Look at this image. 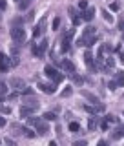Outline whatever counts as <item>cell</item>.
I'll return each instance as SVG.
<instances>
[{
	"label": "cell",
	"mask_w": 124,
	"mask_h": 146,
	"mask_svg": "<svg viewBox=\"0 0 124 146\" xmlns=\"http://www.w3.org/2000/svg\"><path fill=\"white\" fill-rule=\"evenodd\" d=\"M29 124H33L36 128L40 135H46L49 131V126H48V121L46 119H36V117H29Z\"/></svg>",
	"instance_id": "1"
},
{
	"label": "cell",
	"mask_w": 124,
	"mask_h": 146,
	"mask_svg": "<svg viewBox=\"0 0 124 146\" xmlns=\"http://www.w3.org/2000/svg\"><path fill=\"white\" fill-rule=\"evenodd\" d=\"M11 38L15 40L17 44H22L26 40V29L22 26H13L11 27Z\"/></svg>",
	"instance_id": "2"
},
{
	"label": "cell",
	"mask_w": 124,
	"mask_h": 146,
	"mask_svg": "<svg viewBox=\"0 0 124 146\" xmlns=\"http://www.w3.org/2000/svg\"><path fill=\"white\" fill-rule=\"evenodd\" d=\"M44 73H46V75H48L49 79L55 82V84H57V82H60V80L64 79V75H62V73H58V71H57V68L51 66V64H48V66L44 68Z\"/></svg>",
	"instance_id": "3"
},
{
	"label": "cell",
	"mask_w": 124,
	"mask_h": 146,
	"mask_svg": "<svg viewBox=\"0 0 124 146\" xmlns=\"http://www.w3.org/2000/svg\"><path fill=\"white\" fill-rule=\"evenodd\" d=\"M73 33H75L73 29H68L66 33L62 35V42H60V44H62V46H60V51H62V53H68V51H70V46H71Z\"/></svg>",
	"instance_id": "4"
},
{
	"label": "cell",
	"mask_w": 124,
	"mask_h": 146,
	"mask_svg": "<svg viewBox=\"0 0 124 146\" xmlns=\"http://www.w3.org/2000/svg\"><path fill=\"white\" fill-rule=\"evenodd\" d=\"M48 46H49V42H48L46 38L40 42V46H35V44H33V55H35V57H40V58H42L44 53H46V49H48Z\"/></svg>",
	"instance_id": "5"
},
{
	"label": "cell",
	"mask_w": 124,
	"mask_h": 146,
	"mask_svg": "<svg viewBox=\"0 0 124 146\" xmlns=\"http://www.w3.org/2000/svg\"><path fill=\"white\" fill-rule=\"evenodd\" d=\"M11 66H13V64H11V58H9L6 53H0V71L6 73Z\"/></svg>",
	"instance_id": "6"
},
{
	"label": "cell",
	"mask_w": 124,
	"mask_h": 146,
	"mask_svg": "<svg viewBox=\"0 0 124 146\" xmlns=\"http://www.w3.org/2000/svg\"><path fill=\"white\" fill-rule=\"evenodd\" d=\"M44 31H46V20H44V18H42V20H40L38 24L35 26V31H33V38H38V36L42 35Z\"/></svg>",
	"instance_id": "7"
},
{
	"label": "cell",
	"mask_w": 124,
	"mask_h": 146,
	"mask_svg": "<svg viewBox=\"0 0 124 146\" xmlns=\"http://www.w3.org/2000/svg\"><path fill=\"white\" fill-rule=\"evenodd\" d=\"M80 93H82V97H84V99H88V100H90V102H91V104H93V106H97V104L100 102V100H99V97H97V95H93V93H90V91H86V90H82V91H80Z\"/></svg>",
	"instance_id": "8"
},
{
	"label": "cell",
	"mask_w": 124,
	"mask_h": 146,
	"mask_svg": "<svg viewBox=\"0 0 124 146\" xmlns=\"http://www.w3.org/2000/svg\"><path fill=\"white\" fill-rule=\"evenodd\" d=\"M82 20L84 22H91L93 20V17H95V9L93 7H86V11H82Z\"/></svg>",
	"instance_id": "9"
},
{
	"label": "cell",
	"mask_w": 124,
	"mask_h": 146,
	"mask_svg": "<svg viewBox=\"0 0 124 146\" xmlns=\"http://www.w3.org/2000/svg\"><path fill=\"white\" fill-rule=\"evenodd\" d=\"M35 111H36V108H33V106H26V104H24V106L20 108V117H27V119H29Z\"/></svg>",
	"instance_id": "10"
},
{
	"label": "cell",
	"mask_w": 124,
	"mask_h": 146,
	"mask_svg": "<svg viewBox=\"0 0 124 146\" xmlns=\"http://www.w3.org/2000/svg\"><path fill=\"white\" fill-rule=\"evenodd\" d=\"M9 86L15 88V90H24L26 88V82L22 80V79H11V80H9Z\"/></svg>",
	"instance_id": "11"
},
{
	"label": "cell",
	"mask_w": 124,
	"mask_h": 146,
	"mask_svg": "<svg viewBox=\"0 0 124 146\" xmlns=\"http://www.w3.org/2000/svg\"><path fill=\"white\" fill-rule=\"evenodd\" d=\"M60 66H62V70L64 71H75V64H73L71 60H68V58H64V60H60Z\"/></svg>",
	"instance_id": "12"
},
{
	"label": "cell",
	"mask_w": 124,
	"mask_h": 146,
	"mask_svg": "<svg viewBox=\"0 0 124 146\" xmlns=\"http://www.w3.org/2000/svg\"><path fill=\"white\" fill-rule=\"evenodd\" d=\"M122 137H124V126L117 128L115 131H111V135H109V139H111V141H119V139H122Z\"/></svg>",
	"instance_id": "13"
},
{
	"label": "cell",
	"mask_w": 124,
	"mask_h": 146,
	"mask_svg": "<svg viewBox=\"0 0 124 146\" xmlns=\"http://www.w3.org/2000/svg\"><path fill=\"white\" fill-rule=\"evenodd\" d=\"M70 17L73 18V24H75V26H79L82 22V17H79V13H77L75 7H70Z\"/></svg>",
	"instance_id": "14"
},
{
	"label": "cell",
	"mask_w": 124,
	"mask_h": 146,
	"mask_svg": "<svg viewBox=\"0 0 124 146\" xmlns=\"http://www.w3.org/2000/svg\"><path fill=\"white\" fill-rule=\"evenodd\" d=\"M82 58H84V62L88 64V68H90V70H97V66L93 64V57H91V53H90V51H86Z\"/></svg>",
	"instance_id": "15"
},
{
	"label": "cell",
	"mask_w": 124,
	"mask_h": 146,
	"mask_svg": "<svg viewBox=\"0 0 124 146\" xmlns=\"http://www.w3.org/2000/svg\"><path fill=\"white\" fill-rule=\"evenodd\" d=\"M38 88L42 90L44 93H48V95L55 93V86H53V84H46V82H40V84H38Z\"/></svg>",
	"instance_id": "16"
},
{
	"label": "cell",
	"mask_w": 124,
	"mask_h": 146,
	"mask_svg": "<svg viewBox=\"0 0 124 146\" xmlns=\"http://www.w3.org/2000/svg\"><path fill=\"white\" fill-rule=\"evenodd\" d=\"M113 80L117 82V86H124V71H117L113 75Z\"/></svg>",
	"instance_id": "17"
},
{
	"label": "cell",
	"mask_w": 124,
	"mask_h": 146,
	"mask_svg": "<svg viewBox=\"0 0 124 146\" xmlns=\"http://www.w3.org/2000/svg\"><path fill=\"white\" fill-rule=\"evenodd\" d=\"M99 117H90V122H88V128H90V130L91 131H93V130H97V126H99Z\"/></svg>",
	"instance_id": "18"
},
{
	"label": "cell",
	"mask_w": 124,
	"mask_h": 146,
	"mask_svg": "<svg viewBox=\"0 0 124 146\" xmlns=\"http://www.w3.org/2000/svg\"><path fill=\"white\" fill-rule=\"evenodd\" d=\"M31 2H33V0H20V2H18V9H20V11H26V7H29Z\"/></svg>",
	"instance_id": "19"
},
{
	"label": "cell",
	"mask_w": 124,
	"mask_h": 146,
	"mask_svg": "<svg viewBox=\"0 0 124 146\" xmlns=\"http://www.w3.org/2000/svg\"><path fill=\"white\" fill-rule=\"evenodd\" d=\"M44 119H46V121H57V111H48V113H44Z\"/></svg>",
	"instance_id": "20"
},
{
	"label": "cell",
	"mask_w": 124,
	"mask_h": 146,
	"mask_svg": "<svg viewBox=\"0 0 124 146\" xmlns=\"http://www.w3.org/2000/svg\"><path fill=\"white\" fill-rule=\"evenodd\" d=\"M68 128H70V131H73V133H75V131L80 130V124H79V122H70V124H68Z\"/></svg>",
	"instance_id": "21"
},
{
	"label": "cell",
	"mask_w": 124,
	"mask_h": 146,
	"mask_svg": "<svg viewBox=\"0 0 124 146\" xmlns=\"http://www.w3.org/2000/svg\"><path fill=\"white\" fill-rule=\"evenodd\" d=\"M24 135L27 137V139H35V137H36V133L33 130H29V128H24Z\"/></svg>",
	"instance_id": "22"
},
{
	"label": "cell",
	"mask_w": 124,
	"mask_h": 146,
	"mask_svg": "<svg viewBox=\"0 0 124 146\" xmlns=\"http://www.w3.org/2000/svg\"><path fill=\"white\" fill-rule=\"evenodd\" d=\"M6 93H7V84L0 82V97H6Z\"/></svg>",
	"instance_id": "23"
},
{
	"label": "cell",
	"mask_w": 124,
	"mask_h": 146,
	"mask_svg": "<svg viewBox=\"0 0 124 146\" xmlns=\"http://www.w3.org/2000/svg\"><path fill=\"white\" fill-rule=\"evenodd\" d=\"M91 35H95V27L88 26V27L84 29V35H82V36H91Z\"/></svg>",
	"instance_id": "24"
},
{
	"label": "cell",
	"mask_w": 124,
	"mask_h": 146,
	"mask_svg": "<svg viewBox=\"0 0 124 146\" xmlns=\"http://www.w3.org/2000/svg\"><path fill=\"white\" fill-rule=\"evenodd\" d=\"M109 9H111V11H119V9H121V4H119V2L109 4Z\"/></svg>",
	"instance_id": "25"
},
{
	"label": "cell",
	"mask_w": 124,
	"mask_h": 146,
	"mask_svg": "<svg viewBox=\"0 0 124 146\" xmlns=\"http://www.w3.org/2000/svg\"><path fill=\"white\" fill-rule=\"evenodd\" d=\"M102 15H104V20H106V22H111V20H113V18H111V15H109L108 11H102Z\"/></svg>",
	"instance_id": "26"
},
{
	"label": "cell",
	"mask_w": 124,
	"mask_h": 146,
	"mask_svg": "<svg viewBox=\"0 0 124 146\" xmlns=\"http://www.w3.org/2000/svg\"><path fill=\"white\" fill-rule=\"evenodd\" d=\"M0 111H2V113H11V108H7V106H2V104H0Z\"/></svg>",
	"instance_id": "27"
},
{
	"label": "cell",
	"mask_w": 124,
	"mask_h": 146,
	"mask_svg": "<svg viewBox=\"0 0 124 146\" xmlns=\"http://www.w3.org/2000/svg\"><path fill=\"white\" fill-rule=\"evenodd\" d=\"M106 121L109 122V124H111V122L115 124V122H117V117H113V115H108V117H106Z\"/></svg>",
	"instance_id": "28"
},
{
	"label": "cell",
	"mask_w": 124,
	"mask_h": 146,
	"mask_svg": "<svg viewBox=\"0 0 124 146\" xmlns=\"http://www.w3.org/2000/svg\"><path fill=\"white\" fill-rule=\"evenodd\" d=\"M79 7L80 9H86V7H88V2H86V0H80V2H79Z\"/></svg>",
	"instance_id": "29"
},
{
	"label": "cell",
	"mask_w": 124,
	"mask_h": 146,
	"mask_svg": "<svg viewBox=\"0 0 124 146\" xmlns=\"http://www.w3.org/2000/svg\"><path fill=\"white\" fill-rule=\"evenodd\" d=\"M60 95H62V97H68V95H71V88H66Z\"/></svg>",
	"instance_id": "30"
},
{
	"label": "cell",
	"mask_w": 124,
	"mask_h": 146,
	"mask_svg": "<svg viewBox=\"0 0 124 146\" xmlns=\"http://www.w3.org/2000/svg\"><path fill=\"white\" fill-rule=\"evenodd\" d=\"M58 26H60V18H55L53 20V29H57Z\"/></svg>",
	"instance_id": "31"
},
{
	"label": "cell",
	"mask_w": 124,
	"mask_h": 146,
	"mask_svg": "<svg viewBox=\"0 0 124 146\" xmlns=\"http://www.w3.org/2000/svg\"><path fill=\"white\" fill-rule=\"evenodd\" d=\"M4 143H6V144H9V146H15V141H11L9 137H6V139H4Z\"/></svg>",
	"instance_id": "32"
},
{
	"label": "cell",
	"mask_w": 124,
	"mask_h": 146,
	"mask_svg": "<svg viewBox=\"0 0 124 146\" xmlns=\"http://www.w3.org/2000/svg\"><path fill=\"white\" fill-rule=\"evenodd\" d=\"M33 15H35V13H33V11H29V13H27V17H26V22H29V20H33Z\"/></svg>",
	"instance_id": "33"
},
{
	"label": "cell",
	"mask_w": 124,
	"mask_h": 146,
	"mask_svg": "<svg viewBox=\"0 0 124 146\" xmlns=\"http://www.w3.org/2000/svg\"><path fill=\"white\" fill-rule=\"evenodd\" d=\"M109 90H117V82H115V80L109 82Z\"/></svg>",
	"instance_id": "34"
},
{
	"label": "cell",
	"mask_w": 124,
	"mask_h": 146,
	"mask_svg": "<svg viewBox=\"0 0 124 146\" xmlns=\"http://www.w3.org/2000/svg\"><path fill=\"white\" fill-rule=\"evenodd\" d=\"M6 9V0H0V11H4Z\"/></svg>",
	"instance_id": "35"
},
{
	"label": "cell",
	"mask_w": 124,
	"mask_h": 146,
	"mask_svg": "<svg viewBox=\"0 0 124 146\" xmlns=\"http://www.w3.org/2000/svg\"><path fill=\"white\" fill-rule=\"evenodd\" d=\"M119 29H121V31H122V33H124V18H122V20H121V22H119Z\"/></svg>",
	"instance_id": "36"
},
{
	"label": "cell",
	"mask_w": 124,
	"mask_h": 146,
	"mask_svg": "<svg viewBox=\"0 0 124 146\" xmlns=\"http://www.w3.org/2000/svg\"><path fill=\"white\" fill-rule=\"evenodd\" d=\"M13 24H15V26H20L22 24V18H15V20H13Z\"/></svg>",
	"instance_id": "37"
},
{
	"label": "cell",
	"mask_w": 124,
	"mask_h": 146,
	"mask_svg": "<svg viewBox=\"0 0 124 146\" xmlns=\"http://www.w3.org/2000/svg\"><path fill=\"white\" fill-rule=\"evenodd\" d=\"M75 146H86V141H77Z\"/></svg>",
	"instance_id": "38"
},
{
	"label": "cell",
	"mask_w": 124,
	"mask_h": 146,
	"mask_svg": "<svg viewBox=\"0 0 124 146\" xmlns=\"http://www.w3.org/2000/svg\"><path fill=\"white\" fill-rule=\"evenodd\" d=\"M4 124H6V119H4V117H2V115H0V128H2V126H4Z\"/></svg>",
	"instance_id": "39"
},
{
	"label": "cell",
	"mask_w": 124,
	"mask_h": 146,
	"mask_svg": "<svg viewBox=\"0 0 124 146\" xmlns=\"http://www.w3.org/2000/svg\"><path fill=\"white\" fill-rule=\"evenodd\" d=\"M122 42H124V36H122Z\"/></svg>",
	"instance_id": "40"
}]
</instances>
